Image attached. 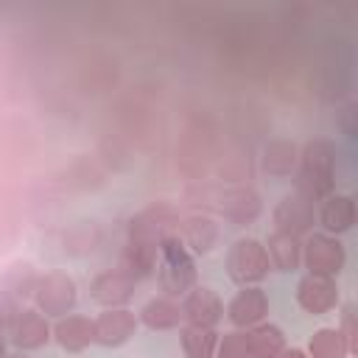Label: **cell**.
I'll use <instances>...</instances> for the list:
<instances>
[{
  "mask_svg": "<svg viewBox=\"0 0 358 358\" xmlns=\"http://www.w3.org/2000/svg\"><path fill=\"white\" fill-rule=\"evenodd\" d=\"M319 224L327 229V235H341V232L352 229V224H355V199L344 196V193H330L327 199H322Z\"/></svg>",
  "mask_w": 358,
  "mask_h": 358,
  "instance_id": "obj_17",
  "label": "cell"
},
{
  "mask_svg": "<svg viewBox=\"0 0 358 358\" xmlns=\"http://www.w3.org/2000/svg\"><path fill=\"white\" fill-rule=\"evenodd\" d=\"M179 341L187 358H213L215 355V344H218V333L210 327H196V324H185L179 330Z\"/></svg>",
  "mask_w": 358,
  "mask_h": 358,
  "instance_id": "obj_23",
  "label": "cell"
},
{
  "mask_svg": "<svg viewBox=\"0 0 358 358\" xmlns=\"http://www.w3.org/2000/svg\"><path fill=\"white\" fill-rule=\"evenodd\" d=\"M157 277L165 296H185L196 285V263L193 252L185 246V241L171 232L159 243V260H157Z\"/></svg>",
  "mask_w": 358,
  "mask_h": 358,
  "instance_id": "obj_3",
  "label": "cell"
},
{
  "mask_svg": "<svg viewBox=\"0 0 358 358\" xmlns=\"http://www.w3.org/2000/svg\"><path fill=\"white\" fill-rule=\"evenodd\" d=\"M347 341L338 327H319L308 341V358H347Z\"/></svg>",
  "mask_w": 358,
  "mask_h": 358,
  "instance_id": "obj_24",
  "label": "cell"
},
{
  "mask_svg": "<svg viewBox=\"0 0 358 358\" xmlns=\"http://www.w3.org/2000/svg\"><path fill=\"white\" fill-rule=\"evenodd\" d=\"M271 263L266 246L255 238H238L227 249V274L238 285H255L268 274Z\"/></svg>",
  "mask_w": 358,
  "mask_h": 358,
  "instance_id": "obj_5",
  "label": "cell"
},
{
  "mask_svg": "<svg viewBox=\"0 0 358 358\" xmlns=\"http://www.w3.org/2000/svg\"><path fill=\"white\" fill-rule=\"evenodd\" d=\"M280 358H308V352H302V350H296V347H291V350H288V347H285V350H282V355H280Z\"/></svg>",
  "mask_w": 358,
  "mask_h": 358,
  "instance_id": "obj_28",
  "label": "cell"
},
{
  "mask_svg": "<svg viewBox=\"0 0 358 358\" xmlns=\"http://www.w3.org/2000/svg\"><path fill=\"white\" fill-rule=\"evenodd\" d=\"M17 313H20V302L0 291V330H8Z\"/></svg>",
  "mask_w": 358,
  "mask_h": 358,
  "instance_id": "obj_27",
  "label": "cell"
},
{
  "mask_svg": "<svg viewBox=\"0 0 358 358\" xmlns=\"http://www.w3.org/2000/svg\"><path fill=\"white\" fill-rule=\"evenodd\" d=\"M263 246H266L271 268H277V271H294L302 263V241L294 238V235L271 232Z\"/></svg>",
  "mask_w": 358,
  "mask_h": 358,
  "instance_id": "obj_20",
  "label": "cell"
},
{
  "mask_svg": "<svg viewBox=\"0 0 358 358\" xmlns=\"http://www.w3.org/2000/svg\"><path fill=\"white\" fill-rule=\"evenodd\" d=\"M8 333H11V341L17 350H39L50 338V324L45 322V316L36 308H20Z\"/></svg>",
  "mask_w": 358,
  "mask_h": 358,
  "instance_id": "obj_14",
  "label": "cell"
},
{
  "mask_svg": "<svg viewBox=\"0 0 358 358\" xmlns=\"http://www.w3.org/2000/svg\"><path fill=\"white\" fill-rule=\"evenodd\" d=\"M210 193L215 199L207 201L204 207H213L218 215H224L235 227H243V224L255 221L260 215V210H263L260 196L252 187H218V190H210Z\"/></svg>",
  "mask_w": 358,
  "mask_h": 358,
  "instance_id": "obj_7",
  "label": "cell"
},
{
  "mask_svg": "<svg viewBox=\"0 0 358 358\" xmlns=\"http://www.w3.org/2000/svg\"><path fill=\"white\" fill-rule=\"evenodd\" d=\"M268 313V296L260 285H243L227 305V316L238 330H249L260 324Z\"/></svg>",
  "mask_w": 358,
  "mask_h": 358,
  "instance_id": "obj_11",
  "label": "cell"
},
{
  "mask_svg": "<svg viewBox=\"0 0 358 358\" xmlns=\"http://www.w3.org/2000/svg\"><path fill=\"white\" fill-rule=\"evenodd\" d=\"M176 235L185 241V246L196 255H204L215 246L218 241V224L215 218H210L207 213H190L185 218H179V227H176Z\"/></svg>",
  "mask_w": 358,
  "mask_h": 358,
  "instance_id": "obj_15",
  "label": "cell"
},
{
  "mask_svg": "<svg viewBox=\"0 0 358 358\" xmlns=\"http://www.w3.org/2000/svg\"><path fill=\"white\" fill-rule=\"evenodd\" d=\"M137 282H140V277L131 274V271L123 268V266L103 268V271L95 274V280L90 282V296H92L98 305H103V308H123V305L131 299Z\"/></svg>",
  "mask_w": 358,
  "mask_h": 358,
  "instance_id": "obj_8",
  "label": "cell"
},
{
  "mask_svg": "<svg viewBox=\"0 0 358 358\" xmlns=\"http://www.w3.org/2000/svg\"><path fill=\"white\" fill-rule=\"evenodd\" d=\"M296 145L291 140H282V137H274L268 140V145L263 148V168L271 173V176H291L294 165H296Z\"/></svg>",
  "mask_w": 358,
  "mask_h": 358,
  "instance_id": "obj_22",
  "label": "cell"
},
{
  "mask_svg": "<svg viewBox=\"0 0 358 358\" xmlns=\"http://www.w3.org/2000/svg\"><path fill=\"white\" fill-rule=\"evenodd\" d=\"M78 302V288H76V280L67 274V271H45L36 277V285H34V305L39 313L45 316H67Z\"/></svg>",
  "mask_w": 358,
  "mask_h": 358,
  "instance_id": "obj_4",
  "label": "cell"
},
{
  "mask_svg": "<svg viewBox=\"0 0 358 358\" xmlns=\"http://www.w3.org/2000/svg\"><path fill=\"white\" fill-rule=\"evenodd\" d=\"M0 358H6V341H3V336H0Z\"/></svg>",
  "mask_w": 358,
  "mask_h": 358,
  "instance_id": "obj_29",
  "label": "cell"
},
{
  "mask_svg": "<svg viewBox=\"0 0 358 358\" xmlns=\"http://www.w3.org/2000/svg\"><path fill=\"white\" fill-rule=\"evenodd\" d=\"M95 324V341L101 347H120L126 344L137 330V316L129 308H106L92 319Z\"/></svg>",
  "mask_w": 358,
  "mask_h": 358,
  "instance_id": "obj_13",
  "label": "cell"
},
{
  "mask_svg": "<svg viewBox=\"0 0 358 358\" xmlns=\"http://www.w3.org/2000/svg\"><path fill=\"white\" fill-rule=\"evenodd\" d=\"M137 322H143L148 330H173L182 322V305L173 296H151L143 308Z\"/></svg>",
  "mask_w": 358,
  "mask_h": 358,
  "instance_id": "obj_18",
  "label": "cell"
},
{
  "mask_svg": "<svg viewBox=\"0 0 358 358\" xmlns=\"http://www.w3.org/2000/svg\"><path fill=\"white\" fill-rule=\"evenodd\" d=\"M176 227H179V210L168 201H154L145 210H140L129 221V238L120 255V266L137 274L140 280L148 277L157 268L162 238L176 232Z\"/></svg>",
  "mask_w": 358,
  "mask_h": 358,
  "instance_id": "obj_1",
  "label": "cell"
},
{
  "mask_svg": "<svg viewBox=\"0 0 358 358\" xmlns=\"http://www.w3.org/2000/svg\"><path fill=\"white\" fill-rule=\"evenodd\" d=\"M294 185L308 201H322L336 190V143L327 137H313L302 145L296 157Z\"/></svg>",
  "mask_w": 358,
  "mask_h": 358,
  "instance_id": "obj_2",
  "label": "cell"
},
{
  "mask_svg": "<svg viewBox=\"0 0 358 358\" xmlns=\"http://www.w3.org/2000/svg\"><path fill=\"white\" fill-rule=\"evenodd\" d=\"M6 358H25L22 352H14V355H6Z\"/></svg>",
  "mask_w": 358,
  "mask_h": 358,
  "instance_id": "obj_30",
  "label": "cell"
},
{
  "mask_svg": "<svg viewBox=\"0 0 358 358\" xmlns=\"http://www.w3.org/2000/svg\"><path fill=\"white\" fill-rule=\"evenodd\" d=\"M215 358H252L249 341H246V330L224 333L218 338V344H215Z\"/></svg>",
  "mask_w": 358,
  "mask_h": 358,
  "instance_id": "obj_25",
  "label": "cell"
},
{
  "mask_svg": "<svg viewBox=\"0 0 358 358\" xmlns=\"http://www.w3.org/2000/svg\"><path fill=\"white\" fill-rule=\"evenodd\" d=\"M36 271L31 260H11L3 271H0V291L8 294L11 299L22 302L28 296H34V285H36Z\"/></svg>",
  "mask_w": 358,
  "mask_h": 358,
  "instance_id": "obj_19",
  "label": "cell"
},
{
  "mask_svg": "<svg viewBox=\"0 0 358 358\" xmlns=\"http://www.w3.org/2000/svg\"><path fill=\"white\" fill-rule=\"evenodd\" d=\"M221 316H224V305H221V299H218V294L213 288L193 285L185 294V299H182V319H187V324L215 330Z\"/></svg>",
  "mask_w": 358,
  "mask_h": 358,
  "instance_id": "obj_10",
  "label": "cell"
},
{
  "mask_svg": "<svg viewBox=\"0 0 358 358\" xmlns=\"http://www.w3.org/2000/svg\"><path fill=\"white\" fill-rule=\"evenodd\" d=\"M50 333L59 341V347L67 350V352H81V350H87L95 341V324H92V319L78 316V313H67V316L56 319V324H53Z\"/></svg>",
  "mask_w": 358,
  "mask_h": 358,
  "instance_id": "obj_16",
  "label": "cell"
},
{
  "mask_svg": "<svg viewBox=\"0 0 358 358\" xmlns=\"http://www.w3.org/2000/svg\"><path fill=\"white\" fill-rule=\"evenodd\" d=\"M246 341H249V352L252 358H280L285 350V336L277 324L260 322L255 327L246 330Z\"/></svg>",
  "mask_w": 358,
  "mask_h": 358,
  "instance_id": "obj_21",
  "label": "cell"
},
{
  "mask_svg": "<svg viewBox=\"0 0 358 358\" xmlns=\"http://www.w3.org/2000/svg\"><path fill=\"white\" fill-rule=\"evenodd\" d=\"M271 221H274V232L302 238L313 227V201H308L299 193H288L277 201V207L271 213Z\"/></svg>",
  "mask_w": 358,
  "mask_h": 358,
  "instance_id": "obj_9",
  "label": "cell"
},
{
  "mask_svg": "<svg viewBox=\"0 0 358 358\" xmlns=\"http://www.w3.org/2000/svg\"><path fill=\"white\" fill-rule=\"evenodd\" d=\"M338 333L344 336V341H347V350H350V355H352V352H358V324H355V308H352V305H347V308H344V313H341V327H338Z\"/></svg>",
  "mask_w": 358,
  "mask_h": 358,
  "instance_id": "obj_26",
  "label": "cell"
},
{
  "mask_svg": "<svg viewBox=\"0 0 358 358\" xmlns=\"http://www.w3.org/2000/svg\"><path fill=\"white\" fill-rule=\"evenodd\" d=\"M296 302L302 310L322 316L327 310H333L338 305V285L336 277H316V274H305L296 285Z\"/></svg>",
  "mask_w": 358,
  "mask_h": 358,
  "instance_id": "obj_12",
  "label": "cell"
},
{
  "mask_svg": "<svg viewBox=\"0 0 358 358\" xmlns=\"http://www.w3.org/2000/svg\"><path fill=\"white\" fill-rule=\"evenodd\" d=\"M302 263L308 268V274L316 277H336L344 263H347V252L344 243L336 235L327 232H313L305 238L302 243Z\"/></svg>",
  "mask_w": 358,
  "mask_h": 358,
  "instance_id": "obj_6",
  "label": "cell"
}]
</instances>
